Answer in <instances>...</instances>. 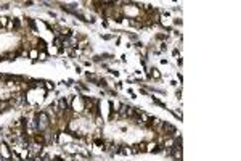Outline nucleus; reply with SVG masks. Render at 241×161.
<instances>
[{"label": "nucleus", "mask_w": 241, "mask_h": 161, "mask_svg": "<svg viewBox=\"0 0 241 161\" xmlns=\"http://www.w3.org/2000/svg\"><path fill=\"white\" fill-rule=\"evenodd\" d=\"M48 124V118L45 113H40V129H45Z\"/></svg>", "instance_id": "1"}]
</instances>
